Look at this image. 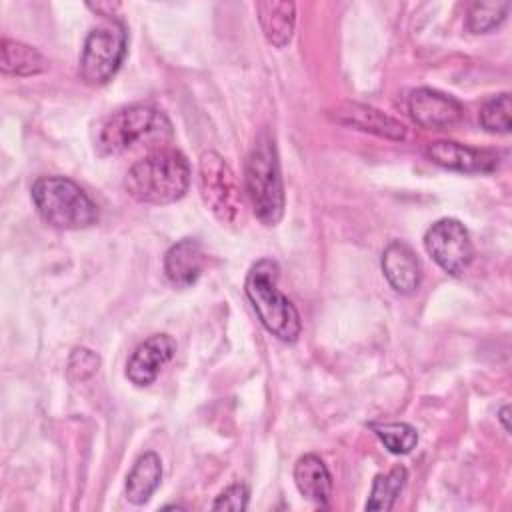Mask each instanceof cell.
I'll return each mask as SVG.
<instances>
[{"mask_svg":"<svg viewBox=\"0 0 512 512\" xmlns=\"http://www.w3.org/2000/svg\"><path fill=\"white\" fill-rule=\"evenodd\" d=\"M190 186V164L174 148L156 150L138 160L124 178L126 192L142 204H172Z\"/></svg>","mask_w":512,"mask_h":512,"instance_id":"6da1fadb","label":"cell"},{"mask_svg":"<svg viewBox=\"0 0 512 512\" xmlns=\"http://www.w3.org/2000/svg\"><path fill=\"white\" fill-rule=\"evenodd\" d=\"M172 138L164 112L148 104H132L108 114L96 128V150L102 156L122 154L138 146L162 144Z\"/></svg>","mask_w":512,"mask_h":512,"instance_id":"7a4b0ae2","label":"cell"},{"mask_svg":"<svg viewBox=\"0 0 512 512\" xmlns=\"http://www.w3.org/2000/svg\"><path fill=\"white\" fill-rule=\"evenodd\" d=\"M246 194L256 218L264 226H276L284 214V184L274 138L262 130L244 164Z\"/></svg>","mask_w":512,"mask_h":512,"instance_id":"3957f363","label":"cell"},{"mask_svg":"<svg viewBox=\"0 0 512 512\" xmlns=\"http://www.w3.org/2000/svg\"><path fill=\"white\" fill-rule=\"evenodd\" d=\"M280 268L276 260H258L244 282L246 296L262 322V326L282 342H296L302 332V322L296 306L278 290Z\"/></svg>","mask_w":512,"mask_h":512,"instance_id":"277c9868","label":"cell"},{"mask_svg":"<svg viewBox=\"0 0 512 512\" xmlns=\"http://www.w3.org/2000/svg\"><path fill=\"white\" fill-rule=\"evenodd\" d=\"M32 202L40 218L60 230H82L98 222L96 202L70 178L42 176L32 184Z\"/></svg>","mask_w":512,"mask_h":512,"instance_id":"5b68a950","label":"cell"},{"mask_svg":"<svg viewBox=\"0 0 512 512\" xmlns=\"http://www.w3.org/2000/svg\"><path fill=\"white\" fill-rule=\"evenodd\" d=\"M198 186L206 208L218 222L234 226L242 222L244 198L230 164L214 150L200 156Z\"/></svg>","mask_w":512,"mask_h":512,"instance_id":"8992f818","label":"cell"},{"mask_svg":"<svg viewBox=\"0 0 512 512\" xmlns=\"http://www.w3.org/2000/svg\"><path fill=\"white\" fill-rule=\"evenodd\" d=\"M126 56V28L110 24L90 30L80 56V76L90 86H104L114 78Z\"/></svg>","mask_w":512,"mask_h":512,"instance_id":"52a82bcc","label":"cell"},{"mask_svg":"<svg viewBox=\"0 0 512 512\" xmlns=\"http://www.w3.org/2000/svg\"><path fill=\"white\" fill-rule=\"evenodd\" d=\"M424 248L432 260L452 276L464 274L474 256L470 232L456 218H440L434 222L424 234Z\"/></svg>","mask_w":512,"mask_h":512,"instance_id":"ba28073f","label":"cell"},{"mask_svg":"<svg viewBox=\"0 0 512 512\" xmlns=\"http://www.w3.org/2000/svg\"><path fill=\"white\" fill-rule=\"evenodd\" d=\"M408 114L426 130H450L460 124L464 110L462 104L434 88H416L408 96Z\"/></svg>","mask_w":512,"mask_h":512,"instance_id":"9c48e42d","label":"cell"},{"mask_svg":"<svg viewBox=\"0 0 512 512\" xmlns=\"http://www.w3.org/2000/svg\"><path fill=\"white\" fill-rule=\"evenodd\" d=\"M424 154L430 162H434L442 168L466 172V174H486V172L496 170V166H498V156L494 152L470 148V146L450 142V140L430 142L424 148Z\"/></svg>","mask_w":512,"mask_h":512,"instance_id":"30bf717a","label":"cell"},{"mask_svg":"<svg viewBox=\"0 0 512 512\" xmlns=\"http://www.w3.org/2000/svg\"><path fill=\"white\" fill-rule=\"evenodd\" d=\"M176 342L168 334H154L144 340L128 358L126 378L134 386H150L160 370L174 358Z\"/></svg>","mask_w":512,"mask_h":512,"instance_id":"8fae6325","label":"cell"},{"mask_svg":"<svg viewBox=\"0 0 512 512\" xmlns=\"http://www.w3.org/2000/svg\"><path fill=\"white\" fill-rule=\"evenodd\" d=\"M332 116L340 124L358 128V130H364V132H372V134L382 136V138H390V140H404L406 138V126L400 120L384 114L378 108L366 106V104L346 102V104L338 106Z\"/></svg>","mask_w":512,"mask_h":512,"instance_id":"7c38bea8","label":"cell"},{"mask_svg":"<svg viewBox=\"0 0 512 512\" xmlns=\"http://www.w3.org/2000/svg\"><path fill=\"white\" fill-rule=\"evenodd\" d=\"M204 270V252L196 238H182L164 254V274L176 288H190Z\"/></svg>","mask_w":512,"mask_h":512,"instance_id":"4fadbf2b","label":"cell"},{"mask_svg":"<svg viewBox=\"0 0 512 512\" xmlns=\"http://www.w3.org/2000/svg\"><path fill=\"white\" fill-rule=\"evenodd\" d=\"M382 272L400 294H412L420 286V262L416 252L402 240L390 242L382 252Z\"/></svg>","mask_w":512,"mask_h":512,"instance_id":"5bb4252c","label":"cell"},{"mask_svg":"<svg viewBox=\"0 0 512 512\" xmlns=\"http://www.w3.org/2000/svg\"><path fill=\"white\" fill-rule=\"evenodd\" d=\"M294 482L298 492L320 508L328 506L332 494V476L324 460L316 454H304L294 464Z\"/></svg>","mask_w":512,"mask_h":512,"instance_id":"9a60e30c","label":"cell"},{"mask_svg":"<svg viewBox=\"0 0 512 512\" xmlns=\"http://www.w3.org/2000/svg\"><path fill=\"white\" fill-rule=\"evenodd\" d=\"M256 14H258V22L264 36L272 46L284 48L292 40L294 26H296L294 2L264 0L256 4Z\"/></svg>","mask_w":512,"mask_h":512,"instance_id":"2e32d148","label":"cell"},{"mask_svg":"<svg viewBox=\"0 0 512 512\" xmlns=\"http://www.w3.org/2000/svg\"><path fill=\"white\" fill-rule=\"evenodd\" d=\"M162 480V462L156 452H144L126 476V498L128 502L140 506L150 500L154 490Z\"/></svg>","mask_w":512,"mask_h":512,"instance_id":"e0dca14e","label":"cell"},{"mask_svg":"<svg viewBox=\"0 0 512 512\" xmlns=\"http://www.w3.org/2000/svg\"><path fill=\"white\" fill-rule=\"evenodd\" d=\"M2 58L0 68L4 74L12 76H32L48 70V60L44 54L24 42L2 38Z\"/></svg>","mask_w":512,"mask_h":512,"instance_id":"ac0fdd59","label":"cell"},{"mask_svg":"<svg viewBox=\"0 0 512 512\" xmlns=\"http://www.w3.org/2000/svg\"><path fill=\"white\" fill-rule=\"evenodd\" d=\"M408 480V470L402 464H396L386 474H378L372 482L370 496L366 500V510H390L404 490Z\"/></svg>","mask_w":512,"mask_h":512,"instance_id":"d6986e66","label":"cell"},{"mask_svg":"<svg viewBox=\"0 0 512 512\" xmlns=\"http://www.w3.org/2000/svg\"><path fill=\"white\" fill-rule=\"evenodd\" d=\"M372 432L392 454H408L418 444V432L406 422H372Z\"/></svg>","mask_w":512,"mask_h":512,"instance_id":"ffe728a7","label":"cell"},{"mask_svg":"<svg viewBox=\"0 0 512 512\" xmlns=\"http://www.w3.org/2000/svg\"><path fill=\"white\" fill-rule=\"evenodd\" d=\"M512 102H510V94L502 92L496 94L492 98H488L482 108H480V124L484 130L492 132V134H508L512 128Z\"/></svg>","mask_w":512,"mask_h":512,"instance_id":"44dd1931","label":"cell"},{"mask_svg":"<svg viewBox=\"0 0 512 512\" xmlns=\"http://www.w3.org/2000/svg\"><path fill=\"white\" fill-rule=\"evenodd\" d=\"M510 10L508 2H476L468 10L466 26L474 34H484L498 28Z\"/></svg>","mask_w":512,"mask_h":512,"instance_id":"7402d4cb","label":"cell"},{"mask_svg":"<svg viewBox=\"0 0 512 512\" xmlns=\"http://www.w3.org/2000/svg\"><path fill=\"white\" fill-rule=\"evenodd\" d=\"M98 366H100V358L96 352H92L90 348H74L72 356H70V362H68V376L74 380V382H82L86 378H90L92 374L98 372Z\"/></svg>","mask_w":512,"mask_h":512,"instance_id":"603a6c76","label":"cell"},{"mask_svg":"<svg viewBox=\"0 0 512 512\" xmlns=\"http://www.w3.org/2000/svg\"><path fill=\"white\" fill-rule=\"evenodd\" d=\"M248 506V488L246 484L242 482H236V484H230L228 488H224L214 504H212V510H234V512H242L246 510Z\"/></svg>","mask_w":512,"mask_h":512,"instance_id":"cb8c5ba5","label":"cell"},{"mask_svg":"<svg viewBox=\"0 0 512 512\" xmlns=\"http://www.w3.org/2000/svg\"><path fill=\"white\" fill-rule=\"evenodd\" d=\"M508 414H510V406H502L500 408V422H502V426H504V430L506 432H510V424H508Z\"/></svg>","mask_w":512,"mask_h":512,"instance_id":"d4e9b609","label":"cell"}]
</instances>
